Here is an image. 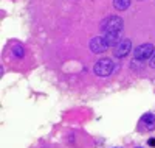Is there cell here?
Here are the masks:
<instances>
[{"label": "cell", "mask_w": 155, "mask_h": 148, "mask_svg": "<svg viewBox=\"0 0 155 148\" xmlns=\"http://www.w3.org/2000/svg\"><path fill=\"white\" fill-rule=\"evenodd\" d=\"M116 70V64L112 58H101L93 65V73L99 78H107Z\"/></svg>", "instance_id": "1"}, {"label": "cell", "mask_w": 155, "mask_h": 148, "mask_svg": "<svg viewBox=\"0 0 155 148\" xmlns=\"http://www.w3.org/2000/svg\"><path fill=\"white\" fill-rule=\"evenodd\" d=\"M123 28H124V20L120 16H107L99 23V31L102 34L109 31H123Z\"/></svg>", "instance_id": "2"}, {"label": "cell", "mask_w": 155, "mask_h": 148, "mask_svg": "<svg viewBox=\"0 0 155 148\" xmlns=\"http://www.w3.org/2000/svg\"><path fill=\"white\" fill-rule=\"evenodd\" d=\"M137 129H138V132H152V131H155V114L146 112V114L141 115V118L138 120Z\"/></svg>", "instance_id": "3"}, {"label": "cell", "mask_w": 155, "mask_h": 148, "mask_svg": "<svg viewBox=\"0 0 155 148\" xmlns=\"http://www.w3.org/2000/svg\"><path fill=\"white\" fill-rule=\"evenodd\" d=\"M153 53H155L153 44L146 42V44L138 45V47L134 50V58H135V59H140V61H147L149 58L153 56Z\"/></svg>", "instance_id": "4"}, {"label": "cell", "mask_w": 155, "mask_h": 148, "mask_svg": "<svg viewBox=\"0 0 155 148\" xmlns=\"http://www.w3.org/2000/svg\"><path fill=\"white\" fill-rule=\"evenodd\" d=\"M88 48H90V51H92L93 55L104 53V51L109 48V44H107V41H106L104 34H102V36H95V37H92V41H90V44H88Z\"/></svg>", "instance_id": "5"}, {"label": "cell", "mask_w": 155, "mask_h": 148, "mask_svg": "<svg viewBox=\"0 0 155 148\" xmlns=\"http://www.w3.org/2000/svg\"><path fill=\"white\" fill-rule=\"evenodd\" d=\"M130 50H132V41H130V39H127V37H124L123 41L115 47L113 56H115V58H118V59L126 58L129 53H130Z\"/></svg>", "instance_id": "6"}, {"label": "cell", "mask_w": 155, "mask_h": 148, "mask_svg": "<svg viewBox=\"0 0 155 148\" xmlns=\"http://www.w3.org/2000/svg\"><path fill=\"white\" fill-rule=\"evenodd\" d=\"M104 37H106L109 47H116L123 41V31H109L104 34Z\"/></svg>", "instance_id": "7"}, {"label": "cell", "mask_w": 155, "mask_h": 148, "mask_svg": "<svg viewBox=\"0 0 155 148\" xmlns=\"http://www.w3.org/2000/svg\"><path fill=\"white\" fill-rule=\"evenodd\" d=\"M12 56L17 58V59H22L25 56V47L22 44H12Z\"/></svg>", "instance_id": "8"}, {"label": "cell", "mask_w": 155, "mask_h": 148, "mask_svg": "<svg viewBox=\"0 0 155 148\" xmlns=\"http://www.w3.org/2000/svg\"><path fill=\"white\" fill-rule=\"evenodd\" d=\"M113 6L118 11H126L130 6V0H113Z\"/></svg>", "instance_id": "9"}, {"label": "cell", "mask_w": 155, "mask_h": 148, "mask_svg": "<svg viewBox=\"0 0 155 148\" xmlns=\"http://www.w3.org/2000/svg\"><path fill=\"white\" fill-rule=\"evenodd\" d=\"M149 65H150V69H155V53H153V56L150 58V62H149Z\"/></svg>", "instance_id": "10"}, {"label": "cell", "mask_w": 155, "mask_h": 148, "mask_svg": "<svg viewBox=\"0 0 155 148\" xmlns=\"http://www.w3.org/2000/svg\"><path fill=\"white\" fill-rule=\"evenodd\" d=\"M147 145H149V146H155V137L149 139V140H147Z\"/></svg>", "instance_id": "11"}, {"label": "cell", "mask_w": 155, "mask_h": 148, "mask_svg": "<svg viewBox=\"0 0 155 148\" xmlns=\"http://www.w3.org/2000/svg\"><path fill=\"white\" fill-rule=\"evenodd\" d=\"M39 148H56V146H51V145H44V146H39Z\"/></svg>", "instance_id": "12"}, {"label": "cell", "mask_w": 155, "mask_h": 148, "mask_svg": "<svg viewBox=\"0 0 155 148\" xmlns=\"http://www.w3.org/2000/svg\"><path fill=\"white\" fill-rule=\"evenodd\" d=\"M115 148H123V146H115Z\"/></svg>", "instance_id": "13"}, {"label": "cell", "mask_w": 155, "mask_h": 148, "mask_svg": "<svg viewBox=\"0 0 155 148\" xmlns=\"http://www.w3.org/2000/svg\"><path fill=\"white\" fill-rule=\"evenodd\" d=\"M140 2H143V0H140Z\"/></svg>", "instance_id": "14"}]
</instances>
